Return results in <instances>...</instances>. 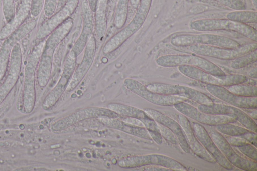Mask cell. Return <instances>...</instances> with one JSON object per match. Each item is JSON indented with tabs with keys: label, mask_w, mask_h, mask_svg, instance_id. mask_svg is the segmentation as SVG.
<instances>
[{
	"label": "cell",
	"mask_w": 257,
	"mask_h": 171,
	"mask_svg": "<svg viewBox=\"0 0 257 171\" xmlns=\"http://www.w3.org/2000/svg\"><path fill=\"white\" fill-rule=\"evenodd\" d=\"M73 25V20L68 18L56 28L45 41L37 68V81L40 87H44L48 84L51 76L54 52L69 34Z\"/></svg>",
	"instance_id": "cell-1"
},
{
	"label": "cell",
	"mask_w": 257,
	"mask_h": 171,
	"mask_svg": "<svg viewBox=\"0 0 257 171\" xmlns=\"http://www.w3.org/2000/svg\"><path fill=\"white\" fill-rule=\"evenodd\" d=\"M45 41L35 45L30 52L25 66L23 93V104L26 113L34 109L36 101L35 75Z\"/></svg>",
	"instance_id": "cell-2"
},
{
	"label": "cell",
	"mask_w": 257,
	"mask_h": 171,
	"mask_svg": "<svg viewBox=\"0 0 257 171\" xmlns=\"http://www.w3.org/2000/svg\"><path fill=\"white\" fill-rule=\"evenodd\" d=\"M151 1L141 0L131 21L105 43L102 50L104 54H108L116 50L141 28L149 12Z\"/></svg>",
	"instance_id": "cell-3"
},
{
	"label": "cell",
	"mask_w": 257,
	"mask_h": 171,
	"mask_svg": "<svg viewBox=\"0 0 257 171\" xmlns=\"http://www.w3.org/2000/svg\"><path fill=\"white\" fill-rule=\"evenodd\" d=\"M191 29L200 32L229 30L235 32L254 42L257 41L255 29L247 24L236 22L228 19H201L192 21Z\"/></svg>",
	"instance_id": "cell-4"
},
{
	"label": "cell",
	"mask_w": 257,
	"mask_h": 171,
	"mask_svg": "<svg viewBox=\"0 0 257 171\" xmlns=\"http://www.w3.org/2000/svg\"><path fill=\"white\" fill-rule=\"evenodd\" d=\"M157 64L164 67H174L188 65L219 76L226 75L225 72L214 63L199 55L191 54H169L161 56L156 59Z\"/></svg>",
	"instance_id": "cell-5"
},
{
	"label": "cell",
	"mask_w": 257,
	"mask_h": 171,
	"mask_svg": "<svg viewBox=\"0 0 257 171\" xmlns=\"http://www.w3.org/2000/svg\"><path fill=\"white\" fill-rule=\"evenodd\" d=\"M172 45L177 47H187L194 45H205L237 48L241 45L231 38L214 34H182L173 37L170 41Z\"/></svg>",
	"instance_id": "cell-6"
},
{
	"label": "cell",
	"mask_w": 257,
	"mask_h": 171,
	"mask_svg": "<svg viewBox=\"0 0 257 171\" xmlns=\"http://www.w3.org/2000/svg\"><path fill=\"white\" fill-rule=\"evenodd\" d=\"M178 69L184 76L206 84L227 87L246 83L248 79L246 76L239 74H226L222 76H216L188 65L179 66Z\"/></svg>",
	"instance_id": "cell-7"
},
{
	"label": "cell",
	"mask_w": 257,
	"mask_h": 171,
	"mask_svg": "<svg viewBox=\"0 0 257 171\" xmlns=\"http://www.w3.org/2000/svg\"><path fill=\"white\" fill-rule=\"evenodd\" d=\"M155 165L169 168L172 171H186L187 168L177 160L165 155L152 154L127 156L118 162L122 168H137L142 166Z\"/></svg>",
	"instance_id": "cell-8"
},
{
	"label": "cell",
	"mask_w": 257,
	"mask_h": 171,
	"mask_svg": "<svg viewBox=\"0 0 257 171\" xmlns=\"http://www.w3.org/2000/svg\"><path fill=\"white\" fill-rule=\"evenodd\" d=\"M256 48V42L241 45L237 48H227L205 45H194L189 46V50L197 55L227 60H232L250 53Z\"/></svg>",
	"instance_id": "cell-9"
},
{
	"label": "cell",
	"mask_w": 257,
	"mask_h": 171,
	"mask_svg": "<svg viewBox=\"0 0 257 171\" xmlns=\"http://www.w3.org/2000/svg\"><path fill=\"white\" fill-rule=\"evenodd\" d=\"M146 87L149 90L154 93L184 97L199 104L209 105L214 103L213 100L205 94L185 86L152 83L147 85Z\"/></svg>",
	"instance_id": "cell-10"
},
{
	"label": "cell",
	"mask_w": 257,
	"mask_h": 171,
	"mask_svg": "<svg viewBox=\"0 0 257 171\" xmlns=\"http://www.w3.org/2000/svg\"><path fill=\"white\" fill-rule=\"evenodd\" d=\"M120 117L118 114L108 108L88 107L76 111L55 122L52 126V129L54 131H60L79 122L90 118H118Z\"/></svg>",
	"instance_id": "cell-11"
},
{
	"label": "cell",
	"mask_w": 257,
	"mask_h": 171,
	"mask_svg": "<svg viewBox=\"0 0 257 171\" xmlns=\"http://www.w3.org/2000/svg\"><path fill=\"white\" fill-rule=\"evenodd\" d=\"M36 24L37 21L35 19L25 22L4 39L0 49V81L5 75L14 46L33 31Z\"/></svg>",
	"instance_id": "cell-12"
},
{
	"label": "cell",
	"mask_w": 257,
	"mask_h": 171,
	"mask_svg": "<svg viewBox=\"0 0 257 171\" xmlns=\"http://www.w3.org/2000/svg\"><path fill=\"white\" fill-rule=\"evenodd\" d=\"M125 87L134 93L146 100L157 105L173 106L181 102H186L188 99L175 95L161 94L149 90L146 86L132 78H126L123 81Z\"/></svg>",
	"instance_id": "cell-13"
},
{
	"label": "cell",
	"mask_w": 257,
	"mask_h": 171,
	"mask_svg": "<svg viewBox=\"0 0 257 171\" xmlns=\"http://www.w3.org/2000/svg\"><path fill=\"white\" fill-rule=\"evenodd\" d=\"M208 133L222 153L232 165L243 170H257L256 161L238 155L221 133L215 130H211Z\"/></svg>",
	"instance_id": "cell-14"
},
{
	"label": "cell",
	"mask_w": 257,
	"mask_h": 171,
	"mask_svg": "<svg viewBox=\"0 0 257 171\" xmlns=\"http://www.w3.org/2000/svg\"><path fill=\"white\" fill-rule=\"evenodd\" d=\"M197 109L202 112L210 114L231 117L235 118L247 129L254 132H257L255 121L247 113L238 108L213 103L209 105L199 104Z\"/></svg>",
	"instance_id": "cell-15"
},
{
	"label": "cell",
	"mask_w": 257,
	"mask_h": 171,
	"mask_svg": "<svg viewBox=\"0 0 257 171\" xmlns=\"http://www.w3.org/2000/svg\"><path fill=\"white\" fill-rule=\"evenodd\" d=\"M76 58L70 53L67 55L58 82L46 96L43 102L42 107L44 109L52 108L66 90L75 69Z\"/></svg>",
	"instance_id": "cell-16"
},
{
	"label": "cell",
	"mask_w": 257,
	"mask_h": 171,
	"mask_svg": "<svg viewBox=\"0 0 257 171\" xmlns=\"http://www.w3.org/2000/svg\"><path fill=\"white\" fill-rule=\"evenodd\" d=\"M173 106L181 114L200 124L215 126L223 123H232L237 121L235 118L230 116L210 114L202 112L186 102L178 103Z\"/></svg>",
	"instance_id": "cell-17"
},
{
	"label": "cell",
	"mask_w": 257,
	"mask_h": 171,
	"mask_svg": "<svg viewBox=\"0 0 257 171\" xmlns=\"http://www.w3.org/2000/svg\"><path fill=\"white\" fill-rule=\"evenodd\" d=\"M80 0H66L64 6L39 27L36 38L42 40L47 37L56 28L73 14Z\"/></svg>",
	"instance_id": "cell-18"
},
{
	"label": "cell",
	"mask_w": 257,
	"mask_h": 171,
	"mask_svg": "<svg viewBox=\"0 0 257 171\" xmlns=\"http://www.w3.org/2000/svg\"><path fill=\"white\" fill-rule=\"evenodd\" d=\"M22 62L21 48L19 43L14 47L10 58L8 75L0 86V105L17 83Z\"/></svg>",
	"instance_id": "cell-19"
},
{
	"label": "cell",
	"mask_w": 257,
	"mask_h": 171,
	"mask_svg": "<svg viewBox=\"0 0 257 171\" xmlns=\"http://www.w3.org/2000/svg\"><path fill=\"white\" fill-rule=\"evenodd\" d=\"M206 89L213 96L231 105L245 109H256L257 98L238 96L229 91L224 86L206 84Z\"/></svg>",
	"instance_id": "cell-20"
},
{
	"label": "cell",
	"mask_w": 257,
	"mask_h": 171,
	"mask_svg": "<svg viewBox=\"0 0 257 171\" xmlns=\"http://www.w3.org/2000/svg\"><path fill=\"white\" fill-rule=\"evenodd\" d=\"M84 50L82 60L75 69L66 89L68 92L73 90L77 87L93 62L96 50V41L94 36H90Z\"/></svg>",
	"instance_id": "cell-21"
},
{
	"label": "cell",
	"mask_w": 257,
	"mask_h": 171,
	"mask_svg": "<svg viewBox=\"0 0 257 171\" xmlns=\"http://www.w3.org/2000/svg\"><path fill=\"white\" fill-rule=\"evenodd\" d=\"M191 125L198 140L216 162L225 169L233 170L234 166L226 159L204 126L198 122H193Z\"/></svg>",
	"instance_id": "cell-22"
},
{
	"label": "cell",
	"mask_w": 257,
	"mask_h": 171,
	"mask_svg": "<svg viewBox=\"0 0 257 171\" xmlns=\"http://www.w3.org/2000/svg\"><path fill=\"white\" fill-rule=\"evenodd\" d=\"M82 30L69 52L70 54L76 58L84 49L94 28L93 12L90 8L86 0H83L82 4Z\"/></svg>",
	"instance_id": "cell-23"
},
{
	"label": "cell",
	"mask_w": 257,
	"mask_h": 171,
	"mask_svg": "<svg viewBox=\"0 0 257 171\" xmlns=\"http://www.w3.org/2000/svg\"><path fill=\"white\" fill-rule=\"evenodd\" d=\"M144 111L156 122L170 129L176 136L178 144L182 150L186 153H190L191 150L185 133L178 122L160 111L153 109L147 108Z\"/></svg>",
	"instance_id": "cell-24"
},
{
	"label": "cell",
	"mask_w": 257,
	"mask_h": 171,
	"mask_svg": "<svg viewBox=\"0 0 257 171\" xmlns=\"http://www.w3.org/2000/svg\"><path fill=\"white\" fill-rule=\"evenodd\" d=\"M177 119L185 133L190 150L203 160L212 164L216 163L215 160L206 150L196 136L187 117L181 114L178 116Z\"/></svg>",
	"instance_id": "cell-25"
},
{
	"label": "cell",
	"mask_w": 257,
	"mask_h": 171,
	"mask_svg": "<svg viewBox=\"0 0 257 171\" xmlns=\"http://www.w3.org/2000/svg\"><path fill=\"white\" fill-rule=\"evenodd\" d=\"M13 19L2 28L0 40H3L20 27L31 13L32 0H20Z\"/></svg>",
	"instance_id": "cell-26"
},
{
	"label": "cell",
	"mask_w": 257,
	"mask_h": 171,
	"mask_svg": "<svg viewBox=\"0 0 257 171\" xmlns=\"http://www.w3.org/2000/svg\"><path fill=\"white\" fill-rule=\"evenodd\" d=\"M98 120L105 126L120 130L136 137L151 140V137L145 127L132 125L118 118H99Z\"/></svg>",
	"instance_id": "cell-27"
},
{
	"label": "cell",
	"mask_w": 257,
	"mask_h": 171,
	"mask_svg": "<svg viewBox=\"0 0 257 171\" xmlns=\"http://www.w3.org/2000/svg\"><path fill=\"white\" fill-rule=\"evenodd\" d=\"M109 0H98L94 18V29L97 37L101 40L107 30V9Z\"/></svg>",
	"instance_id": "cell-28"
},
{
	"label": "cell",
	"mask_w": 257,
	"mask_h": 171,
	"mask_svg": "<svg viewBox=\"0 0 257 171\" xmlns=\"http://www.w3.org/2000/svg\"><path fill=\"white\" fill-rule=\"evenodd\" d=\"M107 108L121 117H132L141 120L151 117L144 110L139 108L119 103H110Z\"/></svg>",
	"instance_id": "cell-29"
},
{
	"label": "cell",
	"mask_w": 257,
	"mask_h": 171,
	"mask_svg": "<svg viewBox=\"0 0 257 171\" xmlns=\"http://www.w3.org/2000/svg\"><path fill=\"white\" fill-rule=\"evenodd\" d=\"M227 19L243 24L255 23L257 21V12L256 11L245 10H235L228 13Z\"/></svg>",
	"instance_id": "cell-30"
},
{
	"label": "cell",
	"mask_w": 257,
	"mask_h": 171,
	"mask_svg": "<svg viewBox=\"0 0 257 171\" xmlns=\"http://www.w3.org/2000/svg\"><path fill=\"white\" fill-rule=\"evenodd\" d=\"M128 0H118L113 24L117 29H121L125 24L128 10Z\"/></svg>",
	"instance_id": "cell-31"
},
{
	"label": "cell",
	"mask_w": 257,
	"mask_h": 171,
	"mask_svg": "<svg viewBox=\"0 0 257 171\" xmlns=\"http://www.w3.org/2000/svg\"><path fill=\"white\" fill-rule=\"evenodd\" d=\"M231 92L238 96L244 97L257 96V87L256 85L240 83L226 87Z\"/></svg>",
	"instance_id": "cell-32"
},
{
	"label": "cell",
	"mask_w": 257,
	"mask_h": 171,
	"mask_svg": "<svg viewBox=\"0 0 257 171\" xmlns=\"http://www.w3.org/2000/svg\"><path fill=\"white\" fill-rule=\"evenodd\" d=\"M217 131L220 133L227 136H240L250 130L245 128L227 123L215 126Z\"/></svg>",
	"instance_id": "cell-33"
},
{
	"label": "cell",
	"mask_w": 257,
	"mask_h": 171,
	"mask_svg": "<svg viewBox=\"0 0 257 171\" xmlns=\"http://www.w3.org/2000/svg\"><path fill=\"white\" fill-rule=\"evenodd\" d=\"M256 60L257 50L256 49L232 60L230 66L233 69H239L255 63Z\"/></svg>",
	"instance_id": "cell-34"
},
{
	"label": "cell",
	"mask_w": 257,
	"mask_h": 171,
	"mask_svg": "<svg viewBox=\"0 0 257 171\" xmlns=\"http://www.w3.org/2000/svg\"><path fill=\"white\" fill-rule=\"evenodd\" d=\"M14 2V0H3V12L7 23L14 17L16 11Z\"/></svg>",
	"instance_id": "cell-35"
},
{
	"label": "cell",
	"mask_w": 257,
	"mask_h": 171,
	"mask_svg": "<svg viewBox=\"0 0 257 171\" xmlns=\"http://www.w3.org/2000/svg\"><path fill=\"white\" fill-rule=\"evenodd\" d=\"M158 125L162 138L172 144H178L176 136L170 129L159 123H158Z\"/></svg>",
	"instance_id": "cell-36"
},
{
	"label": "cell",
	"mask_w": 257,
	"mask_h": 171,
	"mask_svg": "<svg viewBox=\"0 0 257 171\" xmlns=\"http://www.w3.org/2000/svg\"><path fill=\"white\" fill-rule=\"evenodd\" d=\"M238 149L243 155L253 161H257L256 148L253 145L248 143L237 147Z\"/></svg>",
	"instance_id": "cell-37"
},
{
	"label": "cell",
	"mask_w": 257,
	"mask_h": 171,
	"mask_svg": "<svg viewBox=\"0 0 257 171\" xmlns=\"http://www.w3.org/2000/svg\"><path fill=\"white\" fill-rule=\"evenodd\" d=\"M235 10H245L246 4L242 0H215Z\"/></svg>",
	"instance_id": "cell-38"
},
{
	"label": "cell",
	"mask_w": 257,
	"mask_h": 171,
	"mask_svg": "<svg viewBox=\"0 0 257 171\" xmlns=\"http://www.w3.org/2000/svg\"><path fill=\"white\" fill-rule=\"evenodd\" d=\"M58 0H45L44 12L45 16L48 18L54 14Z\"/></svg>",
	"instance_id": "cell-39"
},
{
	"label": "cell",
	"mask_w": 257,
	"mask_h": 171,
	"mask_svg": "<svg viewBox=\"0 0 257 171\" xmlns=\"http://www.w3.org/2000/svg\"><path fill=\"white\" fill-rule=\"evenodd\" d=\"M140 120L142 122L145 128L149 133L160 132L157 122L151 117L142 119Z\"/></svg>",
	"instance_id": "cell-40"
},
{
	"label": "cell",
	"mask_w": 257,
	"mask_h": 171,
	"mask_svg": "<svg viewBox=\"0 0 257 171\" xmlns=\"http://www.w3.org/2000/svg\"><path fill=\"white\" fill-rule=\"evenodd\" d=\"M228 143L231 146L236 147L249 143L246 140L240 136H224Z\"/></svg>",
	"instance_id": "cell-41"
},
{
	"label": "cell",
	"mask_w": 257,
	"mask_h": 171,
	"mask_svg": "<svg viewBox=\"0 0 257 171\" xmlns=\"http://www.w3.org/2000/svg\"><path fill=\"white\" fill-rule=\"evenodd\" d=\"M45 0H32L31 14L34 17H37L44 7Z\"/></svg>",
	"instance_id": "cell-42"
},
{
	"label": "cell",
	"mask_w": 257,
	"mask_h": 171,
	"mask_svg": "<svg viewBox=\"0 0 257 171\" xmlns=\"http://www.w3.org/2000/svg\"><path fill=\"white\" fill-rule=\"evenodd\" d=\"M240 137L246 140L250 144L253 145L256 147L257 144V135L256 132L249 131L244 134L240 136Z\"/></svg>",
	"instance_id": "cell-43"
},
{
	"label": "cell",
	"mask_w": 257,
	"mask_h": 171,
	"mask_svg": "<svg viewBox=\"0 0 257 171\" xmlns=\"http://www.w3.org/2000/svg\"><path fill=\"white\" fill-rule=\"evenodd\" d=\"M143 170L172 171V170L159 165H150L139 167Z\"/></svg>",
	"instance_id": "cell-44"
},
{
	"label": "cell",
	"mask_w": 257,
	"mask_h": 171,
	"mask_svg": "<svg viewBox=\"0 0 257 171\" xmlns=\"http://www.w3.org/2000/svg\"><path fill=\"white\" fill-rule=\"evenodd\" d=\"M149 133L152 140H154L157 144L161 145L162 143V137L160 132H153Z\"/></svg>",
	"instance_id": "cell-45"
},
{
	"label": "cell",
	"mask_w": 257,
	"mask_h": 171,
	"mask_svg": "<svg viewBox=\"0 0 257 171\" xmlns=\"http://www.w3.org/2000/svg\"><path fill=\"white\" fill-rule=\"evenodd\" d=\"M141 0H128V3L135 10H137L139 7Z\"/></svg>",
	"instance_id": "cell-46"
},
{
	"label": "cell",
	"mask_w": 257,
	"mask_h": 171,
	"mask_svg": "<svg viewBox=\"0 0 257 171\" xmlns=\"http://www.w3.org/2000/svg\"><path fill=\"white\" fill-rule=\"evenodd\" d=\"M98 0H87L89 6L93 12H95Z\"/></svg>",
	"instance_id": "cell-47"
},
{
	"label": "cell",
	"mask_w": 257,
	"mask_h": 171,
	"mask_svg": "<svg viewBox=\"0 0 257 171\" xmlns=\"http://www.w3.org/2000/svg\"><path fill=\"white\" fill-rule=\"evenodd\" d=\"M248 76L250 77L256 79V68H254L253 69H251L248 72Z\"/></svg>",
	"instance_id": "cell-48"
},
{
	"label": "cell",
	"mask_w": 257,
	"mask_h": 171,
	"mask_svg": "<svg viewBox=\"0 0 257 171\" xmlns=\"http://www.w3.org/2000/svg\"><path fill=\"white\" fill-rule=\"evenodd\" d=\"M251 2L254 8L256 9L257 5V0H251Z\"/></svg>",
	"instance_id": "cell-49"
},
{
	"label": "cell",
	"mask_w": 257,
	"mask_h": 171,
	"mask_svg": "<svg viewBox=\"0 0 257 171\" xmlns=\"http://www.w3.org/2000/svg\"><path fill=\"white\" fill-rule=\"evenodd\" d=\"M19 1V0H14L15 2H16V1L17 2V1Z\"/></svg>",
	"instance_id": "cell-50"
}]
</instances>
